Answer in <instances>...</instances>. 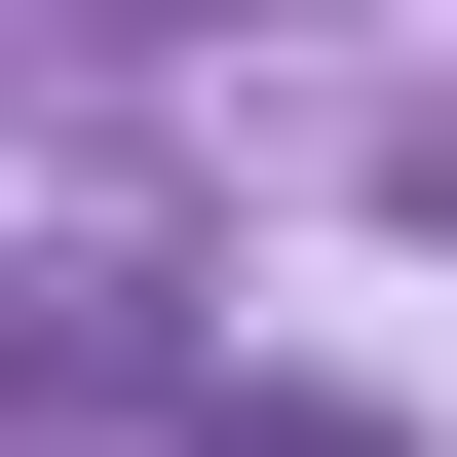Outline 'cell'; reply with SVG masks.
Masks as SVG:
<instances>
[{
    "label": "cell",
    "instance_id": "obj_1",
    "mask_svg": "<svg viewBox=\"0 0 457 457\" xmlns=\"http://www.w3.org/2000/svg\"><path fill=\"white\" fill-rule=\"evenodd\" d=\"M420 228H457V153H420Z\"/></svg>",
    "mask_w": 457,
    "mask_h": 457
}]
</instances>
